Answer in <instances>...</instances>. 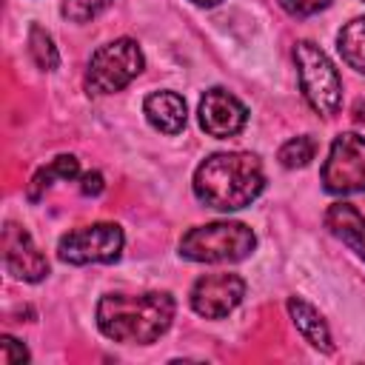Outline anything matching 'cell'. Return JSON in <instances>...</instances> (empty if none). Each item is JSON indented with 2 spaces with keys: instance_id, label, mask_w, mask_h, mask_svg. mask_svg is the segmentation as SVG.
<instances>
[{
  "instance_id": "cell-1",
  "label": "cell",
  "mask_w": 365,
  "mask_h": 365,
  "mask_svg": "<svg viewBox=\"0 0 365 365\" xmlns=\"http://www.w3.org/2000/svg\"><path fill=\"white\" fill-rule=\"evenodd\" d=\"M174 319V299L163 291L151 294H108L97 305V328L125 345H151L157 342Z\"/></svg>"
},
{
  "instance_id": "cell-2",
  "label": "cell",
  "mask_w": 365,
  "mask_h": 365,
  "mask_svg": "<svg viewBox=\"0 0 365 365\" xmlns=\"http://www.w3.org/2000/svg\"><path fill=\"white\" fill-rule=\"evenodd\" d=\"M262 185H265L262 165L254 154H245V151L211 154L194 171L197 200L217 211L245 208L248 202L259 197Z\"/></svg>"
},
{
  "instance_id": "cell-3",
  "label": "cell",
  "mask_w": 365,
  "mask_h": 365,
  "mask_svg": "<svg viewBox=\"0 0 365 365\" xmlns=\"http://www.w3.org/2000/svg\"><path fill=\"white\" fill-rule=\"evenodd\" d=\"M257 245L254 231L245 222H208L191 228L180 240V254L194 262H237Z\"/></svg>"
},
{
  "instance_id": "cell-4",
  "label": "cell",
  "mask_w": 365,
  "mask_h": 365,
  "mask_svg": "<svg viewBox=\"0 0 365 365\" xmlns=\"http://www.w3.org/2000/svg\"><path fill=\"white\" fill-rule=\"evenodd\" d=\"M294 60H297L299 88L308 106L322 117H334L342 106V80L334 63L328 60V54L317 43L299 40L294 48Z\"/></svg>"
},
{
  "instance_id": "cell-5",
  "label": "cell",
  "mask_w": 365,
  "mask_h": 365,
  "mask_svg": "<svg viewBox=\"0 0 365 365\" xmlns=\"http://www.w3.org/2000/svg\"><path fill=\"white\" fill-rule=\"evenodd\" d=\"M143 71V51L131 37H120L114 43L100 46L86 71V88L91 94H114L125 88Z\"/></svg>"
},
{
  "instance_id": "cell-6",
  "label": "cell",
  "mask_w": 365,
  "mask_h": 365,
  "mask_svg": "<svg viewBox=\"0 0 365 365\" xmlns=\"http://www.w3.org/2000/svg\"><path fill=\"white\" fill-rule=\"evenodd\" d=\"M319 177L328 194H362L365 191V137L354 131L334 137Z\"/></svg>"
},
{
  "instance_id": "cell-7",
  "label": "cell",
  "mask_w": 365,
  "mask_h": 365,
  "mask_svg": "<svg viewBox=\"0 0 365 365\" xmlns=\"http://www.w3.org/2000/svg\"><path fill=\"white\" fill-rule=\"evenodd\" d=\"M120 251H123V228L114 222H94L74 228L57 245V257L68 265L114 262Z\"/></svg>"
},
{
  "instance_id": "cell-8",
  "label": "cell",
  "mask_w": 365,
  "mask_h": 365,
  "mask_svg": "<svg viewBox=\"0 0 365 365\" xmlns=\"http://www.w3.org/2000/svg\"><path fill=\"white\" fill-rule=\"evenodd\" d=\"M245 297V282L237 274H208L191 288V308L205 319L228 317Z\"/></svg>"
},
{
  "instance_id": "cell-9",
  "label": "cell",
  "mask_w": 365,
  "mask_h": 365,
  "mask_svg": "<svg viewBox=\"0 0 365 365\" xmlns=\"http://www.w3.org/2000/svg\"><path fill=\"white\" fill-rule=\"evenodd\" d=\"M3 265L14 279L40 282L48 274V259L34 245L31 234L17 222H6L3 228Z\"/></svg>"
},
{
  "instance_id": "cell-10",
  "label": "cell",
  "mask_w": 365,
  "mask_h": 365,
  "mask_svg": "<svg viewBox=\"0 0 365 365\" xmlns=\"http://www.w3.org/2000/svg\"><path fill=\"white\" fill-rule=\"evenodd\" d=\"M245 120H248L245 106L234 94H228L225 88H211L200 100V125L205 134H211L217 140L240 134Z\"/></svg>"
},
{
  "instance_id": "cell-11",
  "label": "cell",
  "mask_w": 365,
  "mask_h": 365,
  "mask_svg": "<svg viewBox=\"0 0 365 365\" xmlns=\"http://www.w3.org/2000/svg\"><path fill=\"white\" fill-rule=\"evenodd\" d=\"M143 111L148 123L163 134H180L185 125V100L174 91H154L145 97Z\"/></svg>"
},
{
  "instance_id": "cell-12",
  "label": "cell",
  "mask_w": 365,
  "mask_h": 365,
  "mask_svg": "<svg viewBox=\"0 0 365 365\" xmlns=\"http://www.w3.org/2000/svg\"><path fill=\"white\" fill-rule=\"evenodd\" d=\"M325 225L334 237H339L351 251L365 259V217L351 202H334L325 214Z\"/></svg>"
},
{
  "instance_id": "cell-13",
  "label": "cell",
  "mask_w": 365,
  "mask_h": 365,
  "mask_svg": "<svg viewBox=\"0 0 365 365\" xmlns=\"http://www.w3.org/2000/svg\"><path fill=\"white\" fill-rule=\"evenodd\" d=\"M288 314H291L297 331H299L314 348H319V351H334L328 325H325V319L319 317V311H317L314 305H308V302L299 299V297H291V299H288Z\"/></svg>"
},
{
  "instance_id": "cell-14",
  "label": "cell",
  "mask_w": 365,
  "mask_h": 365,
  "mask_svg": "<svg viewBox=\"0 0 365 365\" xmlns=\"http://www.w3.org/2000/svg\"><path fill=\"white\" fill-rule=\"evenodd\" d=\"M77 174H80V163H77V157H71V154H60V157H54L48 165H43V168L31 177L29 191H26L29 202H37V200L43 197V191H46L54 180H74Z\"/></svg>"
},
{
  "instance_id": "cell-15",
  "label": "cell",
  "mask_w": 365,
  "mask_h": 365,
  "mask_svg": "<svg viewBox=\"0 0 365 365\" xmlns=\"http://www.w3.org/2000/svg\"><path fill=\"white\" fill-rule=\"evenodd\" d=\"M336 48L342 54V60L365 74V17H354L351 23H345L336 34Z\"/></svg>"
},
{
  "instance_id": "cell-16",
  "label": "cell",
  "mask_w": 365,
  "mask_h": 365,
  "mask_svg": "<svg viewBox=\"0 0 365 365\" xmlns=\"http://www.w3.org/2000/svg\"><path fill=\"white\" fill-rule=\"evenodd\" d=\"M29 54L37 63V68H43V71H51L60 63V54H57L51 34L37 23H31V29H29Z\"/></svg>"
},
{
  "instance_id": "cell-17",
  "label": "cell",
  "mask_w": 365,
  "mask_h": 365,
  "mask_svg": "<svg viewBox=\"0 0 365 365\" xmlns=\"http://www.w3.org/2000/svg\"><path fill=\"white\" fill-rule=\"evenodd\" d=\"M314 154H317V143H314V137H308V134H302V137H294V140H288L282 148H279V163L285 165V168H302V165H308L311 160H314Z\"/></svg>"
},
{
  "instance_id": "cell-18",
  "label": "cell",
  "mask_w": 365,
  "mask_h": 365,
  "mask_svg": "<svg viewBox=\"0 0 365 365\" xmlns=\"http://www.w3.org/2000/svg\"><path fill=\"white\" fill-rule=\"evenodd\" d=\"M108 6H111V0H63V17L71 23H86Z\"/></svg>"
},
{
  "instance_id": "cell-19",
  "label": "cell",
  "mask_w": 365,
  "mask_h": 365,
  "mask_svg": "<svg viewBox=\"0 0 365 365\" xmlns=\"http://www.w3.org/2000/svg\"><path fill=\"white\" fill-rule=\"evenodd\" d=\"M26 359H29V351L23 342H17L14 336H0V362L3 365H17Z\"/></svg>"
},
{
  "instance_id": "cell-20",
  "label": "cell",
  "mask_w": 365,
  "mask_h": 365,
  "mask_svg": "<svg viewBox=\"0 0 365 365\" xmlns=\"http://www.w3.org/2000/svg\"><path fill=\"white\" fill-rule=\"evenodd\" d=\"M328 3H331V0H279V6H282L288 14H294V17L317 14V11H322Z\"/></svg>"
},
{
  "instance_id": "cell-21",
  "label": "cell",
  "mask_w": 365,
  "mask_h": 365,
  "mask_svg": "<svg viewBox=\"0 0 365 365\" xmlns=\"http://www.w3.org/2000/svg\"><path fill=\"white\" fill-rule=\"evenodd\" d=\"M103 188H106V182H103V174H100V171H88V174H83L80 191H83L86 197H97Z\"/></svg>"
},
{
  "instance_id": "cell-22",
  "label": "cell",
  "mask_w": 365,
  "mask_h": 365,
  "mask_svg": "<svg viewBox=\"0 0 365 365\" xmlns=\"http://www.w3.org/2000/svg\"><path fill=\"white\" fill-rule=\"evenodd\" d=\"M191 3H197V6H217L220 0H191Z\"/></svg>"
}]
</instances>
